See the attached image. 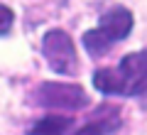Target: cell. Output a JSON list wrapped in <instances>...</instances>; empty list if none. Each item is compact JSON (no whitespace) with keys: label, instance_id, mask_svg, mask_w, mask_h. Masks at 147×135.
I'll return each instance as SVG.
<instances>
[{"label":"cell","instance_id":"7a4b0ae2","mask_svg":"<svg viewBox=\"0 0 147 135\" xmlns=\"http://www.w3.org/2000/svg\"><path fill=\"white\" fill-rule=\"evenodd\" d=\"M42 54L47 59L49 69L57 74H74L76 66H79V54H76V47H74V39L69 37V32L59 30V27L44 32Z\"/></svg>","mask_w":147,"mask_h":135},{"label":"cell","instance_id":"5b68a950","mask_svg":"<svg viewBox=\"0 0 147 135\" xmlns=\"http://www.w3.org/2000/svg\"><path fill=\"white\" fill-rule=\"evenodd\" d=\"M93 86L100 94H113V96H125V81H123L118 69H96L93 71Z\"/></svg>","mask_w":147,"mask_h":135},{"label":"cell","instance_id":"277c9868","mask_svg":"<svg viewBox=\"0 0 147 135\" xmlns=\"http://www.w3.org/2000/svg\"><path fill=\"white\" fill-rule=\"evenodd\" d=\"M118 125H120V111L113 108V106H103L91 123H86L84 128H79L71 135H108V133H113Z\"/></svg>","mask_w":147,"mask_h":135},{"label":"cell","instance_id":"52a82bcc","mask_svg":"<svg viewBox=\"0 0 147 135\" xmlns=\"http://www.w3.org/2000/svg\"><path fill=\"white\" fill-rule=\"evenodd\" d=\"M81 42H84V49L91 54V57H103V54H108V49L113 47V42H110L108 37L103 35V30H98V27L84 32Z\"/></svg>","mask_w":147,"mask_h":135},{"label":"cell","instance_id":"6da1fadb","mask_svg":"<svg viewBox=\"0 0 147 135\" xmlns=\"http://www.w3.org/2000/svg\"><path fill=\"white\" fill-rule=\"evenodd\" d=\"M32 103L42 108H59V111H81L88 106L84 86L79 83H64V81H44L34 86Z\"/></svg>","mask_w":147,"mask_h":135},{"label":"cell","instance_id":"3957f363","mask_svg":"<svg viewBox=\"0 0 147 135\" xmlns=\"http://www.w3.org/2000/svg\"><path fill=\"white\" fill-rule=\"evenodd\" d=\"M132 25H135V17L127 7L118 5V7H110L108 12H103L98 20V30H103V35L108 37L113 44L120 39H125L127 35L132 32Z\"/></svg>","mask_w":147,"mask_h":135},{"label":"cell","instance_id":"8992f818","mask_svg":"<svg viewBox=\"0 0 147 135\" xmlns=\"http://www.w3.org/2000/svg\"><path fill=\"white\" fill-rule=\"evenodd\" d=\"M74 125L71 115H44L32 125L30 135H64Z\"/></svg>","mask_w":147,"mask_h":135},{"label":"cell","instance_id":"ba28073f","mask_svg":"<svg viewBox=\"0 0 147 135\" xmlns=\"http://www.w3.org/2000/svg\"><path fill=\"white\" fill-rule=\"evenodd\" d=\"M12 25H15V12H12V7H7L5 3H0V37H5L12 30Z\"/></svg>","mask_w":147,"mask_h":135}]
</instances>
